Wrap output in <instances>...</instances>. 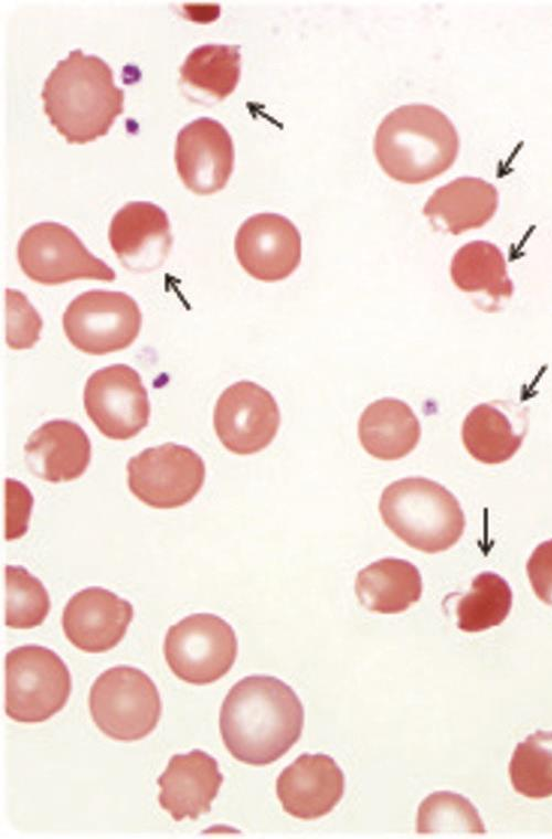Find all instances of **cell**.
<instances>
[{
  "label": "cell",
  "mask_w": 552,
  "mask_h": 839,
  "mask_svg": "<svg viewBox=\"0 0 552 839\" xmlns=\"http://www.w3.org/2000/svg\"><path fill=\"white\" fill-rule=\"evenodd\" d=\"M163 652L174 676L201 686L230 671L237 655V640L232 626L221 617L192 614L169 627Z\"/></svg>",
  "instance_id": "52a82bcc"
},
{
  "label": "cell",
  "mask_w": 552,
  "mask_h": 839,
  "mask_svg": "<svg viewBox=\"0 0 552 839\" xmlns=\"http://www.w3.org/2000/svg\"><path fill=\"white\" fill-rule=\"evenodd\" d=\"M355 594L361 605L382 614L406 610L422 595V577L408 561L385 557L358 573Z\"/></svg>",
  "instance_id": "cb8c5ba5"
},
{
  "label": "cell",
  "mask_w": 552,
  "mask_h": 839,
  "mask_svg": "<svg viewBox=\"0 0 552 839\" xmlns=\"http://www.w3.org/2000/svg\"><path fill=\"white\" fill-rule=\"evenodd\" d=\"M385 525L410 546L437 553L453 546L465 529L458 500L440 484L424 477L403 478L381 495Z\"/></svg>",
  "instance_id": "277c9868"
},
{
  "label": "cell",
  "mask_w": 552,
  "mask_h": 839,
  "mask_svg": "<svg viewBox=\"0 0 552 839\" xmlns=\"http://www.w3.org/2000/svg\"><path fill=\"white\" fill-rule=\"evenodd\" d=\"M17 255L23 273L43 285L116 278L115 272L94 256L71 229L56 222L29 227L18 243Z\"/></svg>",
  "instance_id": "9c48e42d"
},
{
  "label": "cell",
  "mask_w": 552,
  "mask_h": 839,
  "mask_svg": "<svg viewBox=\"0 0 552 839\" xmlns=\"http://www.w3.org/2000/svg\"><path fill=\"white\" fill-rule=\"evenodd\" d=\"M24 455L32 474L50 482H62L85 472L91 463L92 446L78 424L53 420L29 436Z\"/></svg>",
  "instance_id": "d6986e66"
},
{
  "label": "cell",
  "mask_w": 552,
  "mask_h": 839,
  "mask_svg": "<svg viewBox=\"0 0 552 839\" xmlns=\"http://www.w3.org/2000/svg\"><path fill=\"white\" fill-rule=\"evenodd\" d=\"M459 149L458 134L437 108L413 104L391 111L380 124L374 152L384 172L403 183H422L452 167Z\"/></svg>",
  "instance_id": "3957f363"
},
{
  "label": "cell",
  "mask_w": 552,
  "mask_h": 839,
  "mask_svg": "<svg viewBox=\"0 0 552 839\" xmlns=\"http://www.w3.org/2000/svg\"><path fill=\"white\" fill-rule=\"evenodd\" d=\"M7 486V540L18 539L28 530L33 498L29 489L13 479Z\"/></svg>",
  "instance_id": "4dcf8cb0"
},
{
  "label": "cell",
  "mask_w": 552,
  "mask_h": 839,
  "mask_svg": "<svg viewBox=\"0 0 552 839\" xmlns=\"http://www.w3.org/2000/svg\"><path fill=\"white\" fill-rule=\"evenodd\" d=\"M108 240L126 269L152 272L164 263L172 245L169 217L155 203L128 202L113 216Z\"/></svg>",
  "instance_id": "9a60e30c"
},
{
  "label": "cell",
  "mask_w": 552,
  "mask_h": 839,
  "mask_svg": "<svg viewBox=\"0 0 552 839\" xmlns=\"http://www.w3.org/2000/svg\"><path fill=\"white\" fill-rule=\"evenodd\" d=\"M72 691L68 668L53 650L26 645L6 655V714L17 722L49 720Z\"/></svg>",
  "instance_id": "8992f818"
},
{
  "label": "cell",
  "mask_w": 552,
  "mask_h": 839,
  "mask_svg": "<svg viewBox=\"0 0 552 839\" xmlns=\"http://www.w3.org/2000/svg\"><path fill=\"white\" fill-rule=\"evenodd\" d=\"M44 111L68 144H86L108 134L124 111V91L109 65L81 49L57 62L41 93Z\"/></svg>",
  "instance_id": "7a4b0ae2"
},
{
  "label": "cell",
  "mask_w": 552,
  "mask_h": 839,
  "mask_svg": "<svg viewBox=\"0 0 552 839\" xmlns=\"http://www.w3.org/2000/svg\"><path fill=\"white\" fill-rule=\"evenodd\" d=\"M84 406L99 432L129 439L148 425L150 404L139 373L127 364L95 371L86 381Z\"/></svg>",
  "instance_id": "8fae6325"
},
{
  "label": "cell",
  "mask_w": 552,
  "mask_h": 839,
  "mask_svg": "<svg viewBox=\"0 0 552 839\" xmlns=\"http://www.w3.org/2000/svg\"><path fill=\"white\" fill-rule=\"evenodd\" d=\"M223 779L216 760L208 753L195 748L176 754L157 779L159 804L176 821L195 820L211 810Z\"/></svg>",
  "instance_id": "ac0fdd59"
},
{
  "label": "cell",
  "mask_w": 552,
  "mask_h": 839,
  "mask_svg": "<svg viewBox=\"0 0 552 839\" xmlns=\"http://www.w3.org/2000/svg\"><path fill=\"white\" fill-rule=\"evenodd\" d=\"M421 425L411 407L396 399L384 397L367 406L359 420V438L373 457L395 460L417 445Z\"/></svg>",
  "instance_id": "7402d4cb"
},
{
  "label": "cell",
  "mask_w": 552,
  "mask_h": 839,
  "mask_svg": "<svg viewBox=\"0 0 552 839\" xmlns=\"http://www.w3.org/2000/svg\"><path fill=\"white\" fill-rule=\"evenodd\" d=\"M528 428L527 412L511 402L479 404L466 416L461 437L468 453L485 464H500L520 448Z\"/></svg>",
  "instance_id": "ffe728a7"
},
{
  "label": "cell",
  "mask_w": 552,
  "mask_h": 839,
  "mask_svg": "<svg viewBox=\"0 0 552 839\" xmlns=\"http://www.w3.org/2000/svg\"><path fill=\"white\" fill-rule=\"evenodd\" d=\"M6 625L15 629H30L41 625L50 608L44 585L22 566H6Z\"/></svg>",
  "instance_id": "f1b7e54d"
},
{
  "label": "cell",
  "mask_w": 552,
  "mask_h": 839,
  "mask_svg": "<svg viewBox=\"0 0 552 839\" xmlns=\"http://www.w3.org/2000/svg\"><path fill=\"white\" fill-rule=\"evenodd\" d=\"M213 423L226 449L250 455L272 443L280 415L277 403L267 390L251 381H240L220 395Z\"/></svg>",
  "instance_id": "7c38bea8"
},
{
  "label": "cell",
  "mask_w": 552,
  "mask_h": 839,
  "mask_svg": "<svg viewBox=\"0 0 552 839\" xmlns=\"http://www.w3.org/2000/svg\"><path fill=\"white\" fill-rule=\"evenodd\" d=\"M96 726L117 741H137L151 733L161 716V699L151 678L140 669L116 666L93 683L88 698Z\"/></svg>",
  "instance_id": "5b68a950"
},
{
  "label": "cell",
  "mask_w": 552,
  "mask_h": 839,
  "mask_svg": "<svg viewBox=\"0 0 552 839\" xmlns=\"http://www.w3.org/2000/svg\"><path fill=\"white\" fill-rule=\"evenodd\" d=\"M304 707L295 691L272 676H248L227 692L219 718L231 755L263 766L282 757L300 737Z\"/></svg>",
  "instance_id": "6da1fadb"
},
{
  "label": "cell",
  "mask_w": 552,
  "mask_h": 839,
  "mask_svg": "<svg viewBox=\"0 0 552 839\" xmlns=\"http://www.w3.org/2000/svg\"><path fill=\"white\" fill-rule=\"evenodd\" d=\"M509 773L521 795L534 799L552 796V731H537L519 743Z\"/></svg>",
  "instance_id": "4316f807"
},
{
  "label": "cell",
  "mask_w": 552,
  "mask_h": 839,
  "mask_svg": "<svg viewBox=\"0 0 552 839\" xmlns=\"http://www.w3.org/2000/svg\"><path fill=\"white\" fill-rule=\"evenodd\" d=\"M454 284L466 293H485L493 305L510 298L513 284L507 273L506 259L492 243L473 241L461 246L450 264Z\"/></svg>",
  "instance_id": "d4e9b609"
},
{
  "label": "cell",
  "mask_w": 552,
  "mask_h": 839,
  "mask_svg": "<svg viewBox=\"0 0 552 839\" xmlns=\"http://www.w3.org/2000/svg\"><path fill=\"white\" fill-rule=\"evenodd\" d=\"M498 208V191L480 178L460 177L438 188L424 205L423 214L434 225L458 235L485 225Z\"/></svg>",
  "instance_id": "44dd1931"
},
{
  "label": "cell",
  "mask_w": 552,
  "mask_h": 839,
  "mask_svg": "<svg viewBox=\"0 0 552 839\" xmlns=\"http://www.w3.org/2000/svg\"><path fill=\"white\" fill-rule=\"evenodd\" d=\"M128 487L144 503L158 508L181 507L204 484L205 465L191 448L174 443L144 449L127 464Z\"/></svg>",
  "instance_id": "30bf717a"
},
{
  "label": "cell",
  "mask_w": 552,
  "mask_h": 839,
  "mask_svg": "<svg viewBox=\"0 0 552 839\" xmlns=\"http://www.w3.org/2000/svg\"><path fill=\"white\" fill-rule=\"evenodd\" d=\"M418 833H486L475 806L464 796L452 792H436L418 807Z\"/></svg>",
  "instance_id": "83f0119b"
},
{
  "label": "cell",
  "mask_w": 552,
  "mask_h": 839,
  "mask_svg": "<svg viewBox=\"0 0 552 839\" xmlns=\"http://www.w3.org/2000/svg\"><path fill=\"white\" fill-rule=\"evenodd\" d=\"M132 605L103 587H87L74 594L64 607L62 626L66 638L86 652H104L116 647L132 620Z\"/></svg>",
  "instance_id": "2e32d148"
},
{
  "label": "cell",
  "mask_w": 552,
  "mask_h": 839,
  "mask_svg": "<svg viewBox=\"0 0 552 839\" xmlns=\"http://www.w3.org/2000/svg\"><path fill=\"white\" fill-rule=\"evenodd\" d=\"M7 344L15 350L33 347L40 337L42 319L24 294L6 290Z\"/></svg>",
  "instance_id": "f546056e"
},
{
  "label": "cell",
  "mask_w": 552,
  "mask_h": 839,
  "mask_svg": "<svg viewBox=\"0 0 552 839\" xmlns=\"http://www.w3.org/2000/svg\"><path fill=\"white\" fill-rule=\"evenodd\" d=\"M183 94L195 103L221 102L241 76L240 45L204 44L193 49L180 66Z\"/></svg>",
  "instance_id": "603a6c76"
},
{
  "label": "cell",
  "mask_w": 552,
  "mask_h": 839,
  "mask_svg": "<svg viewBox=\"0 0 552 839\" xmlns=\"http://www.w3.org/2000/svg\"><path fill=\"white\" fill-rule=\"evenodd\" d=\"M512 605L509 584L498 574L484 572L477 575L470 591L457 604V627L477 633L500 625Z\"/></svg>",
  "instance_id": "484cf974"
},
{
  "label": "cell",
  "mask_w": 552,
  "mask_h": 839,
  "mask_svg": "<svg viewBox=\"0 0 552 839\" xmlns=\"http://www.w3.org/2000/svg\"><path fill=\"white\" fill-rule=\"evenodd\" d=\"M277 797L293 817L310 820L329 814L344 793V775L326 754H302L276 782Z\"/></svg>",
  "instance_id": "e0dca14e"
},
{
  "label": "cell",
  "mask_w": 552,
  "mask_h": 839,
  "mask_svg": "<svg viewBox=\"0 0 552 839\" xmlns=\"http://www.w3.org/2000/svg\"><path fill=\"white\" fill-rule=\"evenodd\" d=\"M527 572L535 595L552 606V540L544 541L534 549Z\"/></svg>",
  "instance_id": "1f68e13d"
},
{
  "label": "cell",
  "mask_w": 552,
  "mask_h": 839,
  "mask_svg": "<svg viewBox=\"0 0 552 839\" xmlns=\"http://www.w3.org/2000/svg\"><path fill=\"white\" fill-rule=\"evenodd\" d=\"M174 161L184 185L200 195L222 190L233 171L234 147L225 127L201 117L178 132Z\"/></svg>",
  "instance_id": "4fadbf2b"
},
{
  "label": "cell",
  "mask_w": 552,
  "mask_h": 839,
  "mask_svg": "<svg viewBox=\"0 0 552 839\" xmlns=\"http://www.w3.org/2000/svg\"><path fill=\"white\" fill-rule=\"evenodd\" d=\"M142 316L129 295L94 289L73 299L63 315V328L70 342L94 355L129 347L138 337Z\"/></svg>",
  "instance_id": "ba28073f"
},
{
  "label": "cell",
  "mask_w": 552,
  "mask_h": 839,
  "mask_svg": "<svg viewBox=\"0 0 552 839\" xmlns=\"http://www.w3.org/2000/svg\"><path fill=\"white\" fill-rule=\"evenodd\" d=\"M235 253L252 277L276 282L288 277L301 258V237L296 226L276 213L248 217L235 236Z\"/></svg>",
  "instance_id": "5bb4252c"
}]
</instances>
